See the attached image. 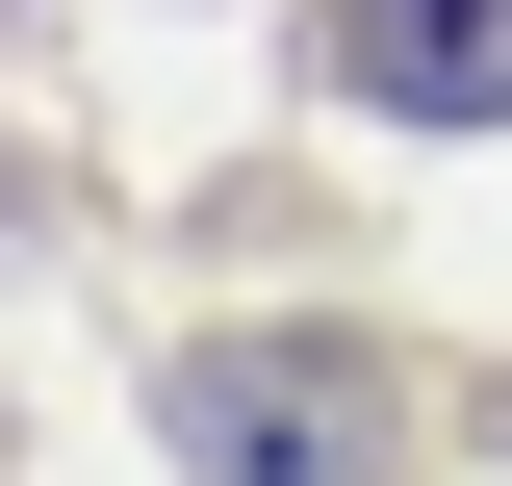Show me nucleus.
<instances>
[{
  "label": "nucleus",
  "mask_w": 512,
  "mask_h": 486,
  "mask_svg": "<svg viewBox=\"0 0 512 486\" xmlns=\"http://www.w3.org/2000/svg\"><path fill=\"white\" fill-rule=\"evenodd\" d=\"M154 435H180V486H384V359L359 333H205L154 384Z\"/></svg>",
  "instance_id": "1"
},
{
  "label": "nucleus",
  "mask_w": 512,
  "mask_h": 486,
  "mask_svg": "<svg viewBox=\"0 0 512 486\" xmlns=\"http://www.w3.org/2000/svg\"><path fill=\"white\" fill-rule=\"evenodd\" d=\"M308 77L384 103V128H512V0H333Z\"/></svg>",
  "instance_id": "2"
}]
</instances>
